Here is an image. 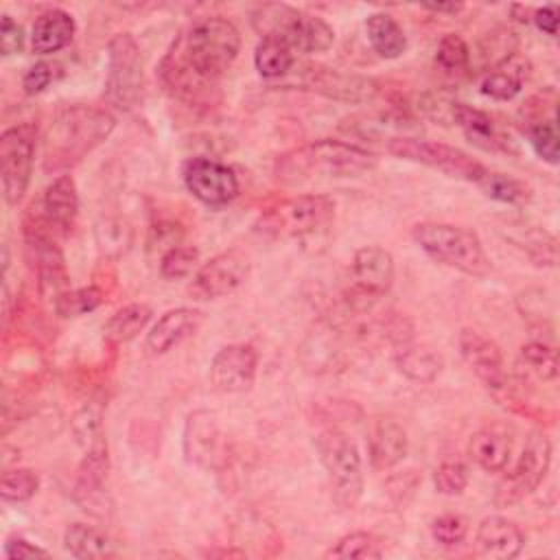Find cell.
<instances>
[{"instance_id": "obj_29", "label": "cell", "mask_w": 560, "mask_h": 560, "mask_svg": "<svg viewBox=\"0 0 560 560\" xmlns=\"http://www.w3.org/2000/svg\"><path fill=\"white\" fill-rule=\"evenodd\" d=\"M63 547L79 560H101L112 556L109 538L101 529L85 523H72L66 527Z\"/></svg>"}, {"instance_id": "obj_15", "label": "cell", "mask_w": 560, "mask_h": 560, "mask_svg": "<svg viewBox=\"0 0 560 560\" xmlns=\"http://www.w3.org/2000/svg\"><path fill=\"white\" fill-rule=\"evenodd\" d=\"M249 273V258L241 249H228L203 262L188 287L195 300H217L232 293Z\"/></svg>"}, {"instance_id": "obj_46", "label": "cell", "mask_w": 560, "mask_h": 560, "mask_svg": "<svg viewBox=\"0 0 560 560\" xmlns=\"http://www.w3.org/2000/svg\"><path fill=\"white\" fill-rule=\"evenodd\" d=\"M52 63L48 61H37L35 66H31L24 77H22V88L26 94H39L42 90L48 88V83L55 79V72H52Z\"/></svg>"}, {"instance_id": "obj_45", "label": "cell", "mask_w": 560, "mask_h": 560, "mask_svg": "<svg viewBox=\"0 0 560 560\" xmlns=\"http://www.w3.org/2000/svg\"><path fill=\"white\" fill-rule=\"evenodd\" d=\"M24 48V31L22 26L11 18V15H2L0 20V50L4 57L22 52Z\"/></svg>"}, {"instance_id": "obj_21", "label": "cell", "mask_w": 560, "mask_h": 560, "mask_svg": "<svg viewBox=\"0 0 560 560\" xmlns=\"http://www.w3.org/2000/svg\"><path fill=\"white\" fill-rule=\"evenodd\" d=\"M203 324V313L190 306L166 311L153 328L147 332V350L151 354H164L179 346L186 337L195 335Z\"/></svg>"}, {"instance_id": "obj_12", "label": "cell", "mask_w": 560, "mask_h": 560, "mask_svg": "<svg viewBox=\"0 0 560 560\" xmlns=\"http://www.w3.org/2000/svg\"><path fill=\"white\" fill-rule=\"evenodd\" d=\"M352 291L350 306L365 308L378 298H383L394 284V258L387 249L378 245H365L354 252L352 265Z\"/></svg>"}, {"instance_id": "obj_41", "label": "cell", "mask_w": 560, "mask_h": 560, "mask_svg": "<svg viewBox=\"0 0 560 560\" xmlns=\"http://www.w3.org/2000/svg\"><path fill=\"white\" fill-rule=\"evenodd\" d=\"M199 252L195 247H171L160 256V273L168 280L186 278L197 265Z\"/></svg>"}, {"instance_id": "obj_36", "label": "cell", "mask_w": 560, "mask_h": 560, "mask_svg": "<svg viewBox=\"0 0 560 560\" xmlns=\"http://www.w3.org/2000/svg\"><path fill=\"white\" fill-rule=\"evenodd\" d=\"M521 363L540 381H553L558 376V352L545 341L525 343L521 348Z\"/></svg>"}, {"instance_id": "obj_40", "label": "cell", "mask_w": 560, "mask_h": 560, "mask_svg": "<svg viewBox=\"0 0 560 560\" xmlns=\"http://www.w3.org/2000/svg\"><path fill=\"white\" fill-rule=\"evenodd\" d=\"M529 144L536 151V155L540 160H545L547 164H556L558 162V127H556V118H547V120H538L529 125Z\"/></svg>"}, {"instance_id": "obj_24", "label": "cell", "mask_w": 560, "mask_h": 560, "mask_svg": "<svg viewBox=\"0 0 560 560\" xmlns=\"http://www.w3.org/2000/svg\"><path fill=\"white\" fill-rule=\"evenodd\" d=\"M409 448L407 431L396 420H378L368 438L370 462L376 470H389L398 466Z\"/></svg>"}, {"instance_id": "obj_13", "label": "cell", "mask_w": 560, "mask_h": 560, "mask_svg": "<svg viewBox=\"0 0 560 560\" xmlns=\"http://www.w3.org/2000/svg\"><path fill=\"white\" fill-rule=\"evenodd\" d=\"M295 85L308 92L324 94L328 98L348 101V103H365L372 101L378 92L376 81L359 74L339 72L335 68L306 63L302 68H295Z\"/></svg>"}, {"instance_id": "obj_50", "label": "cell", "mask_w": 560, "mask_h": 560, "mask_svg": "<svg viewBox=\"0 0 560 560\" xmlns=\"http://www.w3.org/2000/svg\"><path fill=\"white\" fill-rule=\"evenodd\" d=\"M510 11H512V15H514L518 22H532L534 9H529V7H525V4H512Z\"/></svg>"}, {"instance_id": "obj_31", "label": "cell", "mask_w": 560, "mask_h": 560, "mask_svg": "<svg viewBox=\"0 0 560 560\" xmlns=\"http://www.w3.org/2000/svg\"><path fill=\"white\" fill-rule=\"evenodd\" d=\"M510 241L516 247H521L532 258V262H536L540 267L556 265V238L549 232L521 223V225L512 228Z\"/></svg>"}, {"instance_id": "obj_27", "label": "cell", "mask_w": 560, "mask_h": 560, "mask_svg": "<svg viewBox=\"0 0 560 560\" xmlns=\"http://www.w3.org/2000/svg\"><path fill=\"white\" fill-rule=\"evenodd\" d=\"M394 363L413 383H431L442 372V357L429 346H416L411 341L396 348Z\"/></svg>"}, {"instance_id": "obj_5", "label": "cell", "mask_w": 560, "mask_h": 560, "mask_svg": "<svg viewBox=\"0 0 560 560\" xmlns=\"http://www.w3.org/2000/svg\"><path fill=\"white\" fill-rule=\"evenodd\" d=\"M252 26L260 37H280L293 52H324L332 46L335 33L317 15L289 4H262L252 13Z\"/></svg>"}, {"instance_id": "obj_18", "label": "cell", "mask_w": 560, "mask_h": 560, "mask_svg": "<svg viewBox=\"0 0 560 560\" xmlns=\"http://www.w3.org/2000/svg\"><path fill=\"white\" fill-rule=\"evenodd\" d=\"M459 354L468 370L490 389V392H503L508 385L505 376V363L501 348L481 335L479 330L464 328L459 332Z\"/></svg>"}, {"instance_id": "obj_30", "label": "cell", "mask_w": 560, "mask_h": 560, "mask_svg": "<svg viewBox=\"0 0 560 560\" xmlns=\"http://www.w3.org/2000/svg\"><path fill=\"white\" fill-rule=\"evenodd\" d=\"M254 66L265 79H280L295 66L293 48L280 37H260L254 50Z\"/></svg>"}, {"instance_id": "obj_39", "label": "cell", "mask_w": 560, "mask_h": 560, "mask_svg": "<svg viewBox=\"0 0 560 560\" xmlns=\"http://www.w3.org/2000/svg\"><path fill=\"white\" fill-rule=\"evenodd\" d=\"M433 483L440 494L457 497L468 486V466L459 459H444L433 472Z\"/></svg>"}, {"instance_id": "obj_16", "label": "cell", "mask_w": 560, "mask_h": 560, "mask_svg": "<svg viewBox=\"0 0 560 560\" xmlns=\"http://www.w3.org/2000/svg\"><path fill=\"white\" fill-rule=\"evenodd\" d=\"M258 372V352L249 343L223 346L210 363V383L221 394H243L252 389Z\"/></svg>"}, {"instance_id": "obj_51", "label": "cell", "mask_w": 560, "mask_h": 560, "mask_svg": "<svg viewBox=\"0 0 560 560\" xmlns=\"http://www.w3.org/2000/svg\"><path fill=\"white\" fill-rule=\"evenodd\" d=\"M208 556H236V558H243L245 553H243V551H236V549H232V551H225V549H221V551H210Z\"/></svg>"}, {"instance_id": "obj_33", "label": "cell", "mask_w": 560, "mask_h": 560, "mask_svg": "<svg viewBox=\"0 0 560 560\" xmlns=\"http://www.w3.org/2000/svg\"><path fill=\"white\" fill-rule=\"evenodd\" d=\"M151 308L142 302H133V304H127L122 308H118L107 326H105V335L114 341H131L140 330H144V326L149 324L151 319Z\"/></svg>"}, {"instance_id": "obj_26", "label": "cell", "mask_w": 560, "mask_h": 560, "mask_svg": "<svg viewBox=\"0 0 560 560\" xmlns=\"http://www.w3.org/2000/svg\"><path fill=\"white\" fill-rule=\"evenodd\" d=\"M527 74H529V61L525 57H521L518 52H512L497 66L488 68L486 77L481 79L479 90L488 98L512 101L521 92Z\"/></svg>"}, {"instance_id": "obj_23", "label": "cell", "mask_w": 560, "mask_h": 560, "mask_svg": "<svg viewBox=\"0 0 560 560\" xmlns=\"http://www.w3.org/2000/svg\"><path fill=\"white\" fill-rule=\"evenodd\" d=\"M468 455L479 468L488 472H501L512 455L510 431L499 424H488L475 431L468 442Z\"/></svg>"}, {"instance_id": "obj_1", "label": "cell", "mask_w": 560, "mask_h": 560, "mask_svg": "<svg viewBox=\"0 0 560 560\" xmlns=\"http://www.w3.org/2000/svg\"><path fill=\"white\" fill-rule=\"evenodd\" d=\"M376 168V155L363 147L322 138L282 153L273 173L280 184H302L313 177H361Z\"/></svg>"}, {"instance_id": "obj_44", "label": "cell", "mask_w": 560, "mask_h": 560, "mask_svg": "<svg viewBox=\"0 0 560 560\" xmlns=\"http://www.w3.org/2000/svg\"><path fill=\"white\" fill-rule=\"evenodd\" d=\"M96 234H98L101 247L107 252L114 247L116 254H120L129 245V238H131L129 228L122 221H112V219H107L105 225L96 230Z\"/></svg>"}, {"instance_id": "obj_34", "label": "cell", "mask_w": 560, "mask_h": 560, "mask_svg": "<svg viewBox=\"0 0 560 560\" xmlns=\"http://www.w3.org/2000/svg\"><path fill=\"white\" fill-rule=\"evenodd\" d=\"M326 558L337 560H378L383 558L381 540L370 532H350L341 536L328 551Z\"/></svg>"}, {"instance_id": "obj_9", "label": "cell", "mask_w": 560, "mask_h": 560, "mask_svg": "<svg viewBox=\"0 0 560 560\" xmlns=\"http://www.w3.org/2000/svg\"><path fill=\"white\" fill-rule=\"evenodd\" d=\"M109 66L105 81V98L116 109L129 112L142 98V59L136 39L129 33H118L109 39Z\"/></svg>"}, {"instance_id": "obj_43", "label": "cell", "mask_w": 560, "mask_h": 560, "mask_svg": "<svg viewBox=\"0 0 560 560\" xmlns=\"http://www.w3.org/2000/svg\"><path fill=\"white\" fill-rule=\"evenodd\" d=\"M72 429H74L77 440L90 448L92 444L101 442V413L94 411L92 407H83L74 416Z\"/></svg>"}, {"instance_id": "obj_35", "label": "cell", "mask_w": 560, "mask_h": 560, "mask_svg": "<svg viewBox=\"0 0 560 560\" xmlns=\"http://www.w3.org/2000/svg\"><path fill=\"white\" fill-rule=\"evenodd\" d=\"M435 66L446 74H464L470 68V48L457 33H446L435 50Z\"/></svg>"}, {"instance_id": "obj_17", "label": "cell", "mask_w": 560, "mask_h": 560, "mask_svg": "<svg viewBox=\"0 0 560 560\" xmlns=\"http://www.w3.org/2000/svg\"><path fill=\"white\" fill-rule=\"evenodd\" d=\"M184 455L201 468H221L228 455V440L210 411H192L184 427Z\"/></svg>"}, {"instance_id": "obj_3", "label": "cell", "mask_w": 560, "mask_h": 560, "mask_svg": "<svg viewBox=\"0 0 560 560\" xmlns=\"http://www.w3.org/2000/svg\"><path fill=\"white\" fill-rule=\"evenodd\" d=\"M175 48L197 74L217 83L238 57L241 33L225 18H201L188 26Z\"/></svg>"}, {"instance_id": "obj_14", "label": "cell", "mask_w": 560, "mask_h": 560, "mask_svg": "<svg viewBox=\"0 0 560 560\" xmlns=\"http://www.w3.org/2000/svg\"><path fill=\"white\" fill-rule=\"evenodd\" d=\"M188 192L206 206H225L238 195V179L228 164L210 158H190L182 166Z\"/></svg>"}, {"instance_id": "obj_49", "label": "cell", "mask_w": 560, "mask_h": 560, "mask_svg": "<svg viewBox=\"0 0 560 560\" xmlns=\"http://www.w3.org/2000/svg\"><path fill=\"white\" fill-rule=\"evenodd\" d=\"M462 7H464V4H459V2H448V4H424V9H427V11H433V13H457V11H462Z\"/></svg>"}, {"instance_id": "obj_47", "label": "cell", "mask_w": 560, "mask_h": 560, "mask_svg": "<svg viewBox=\"0 0 560 560\" xmlns=\"http://www.w3.org/2000/svg\"><path fill=\"white\" fill-rule=\"evenodd\" d=\"M4 558L9 560H28V558H48V551L28 542L22 536H11L4 542Z\"/></svg>"}, {"instance_id": "obj_28", "label": "cell", "mask_w": 560, "mask_h": 560, "mask_svg": "<svg viewBox=\"0 0 560 560\" xmlns=\"http://www.w3.org/2000/svg\"><path fill=\"white\" fill-rule=\"evenodd\" d=\"M365 33L372 50L383 59H396L407 48V37L402 26L389 13H372L365 20Z\"/></svg>"}, {"instance_id": "obj_11", "label": "cell", "mask_w": 560, "mask_h": 560, "mask_svg": "<svg viewBox=\"0 0 560 560\" xmlns=\"http://www.w3.org/2000/svg\"><path fill=\"white\" fill-rule=\"evenodd\" d=\"M549 464H551L549 440L538 431L529 433L514 468L497 486L494 503L512 505V503L521 501L523 497H527L529 492H534L542 483V479L549 470Z\"/></svg>"}, {"instance_id": "obj_48", "label": "cell", "mask_w": 560, "mask_h": 560, "mask_svg": "<svg viewBox=\"0 0 560 560\" xmlns=\"http://www.w3.org/2000/svg\"><path fill=\"white\" fill-rule=\"evenodd\" d=\"M558 7L556 4H545L540 9H534L532 13V22L538 26V31L556 37L558 33Z\"/></svg>"}, {"instance_id": "obj_6", "label": "cell", "mask_w": 560, "mask_h": 560, "mask_svg": "<svg viewBox=\"0 0 560 560\" xmlns=\"http://www.w3.org/2000/svg\"><path fill=\"white\" fill-rule=\"evenodd\" d=\"M315 448L328 475L332 501L341 510H352L363 492V466L357 444L341 429L328 427L315 438Z\"/></svg>"}, {"instance_id": "obj_42", "label": "cell", "mask_w": 560, "mask_h": 560, "mask_svg": "<svg viewBox=\"0 0 560 560\" xmlns=\"http://www.w3.org/2000/svg\"><path fill=\"white\" fill-rule=\"evenodd\" d=\"M466 534H468V525H466L464 516H459V514H442V516L433 518V523H431L433 540L444 547L462 545Z\"/></svg>"}, {"instance_id": "obj_22", "label": "cell", "mask_w": 560, "mask_h": 560, "mask_svg": "<svg viewBox=\"0 0 560 560\" xmlns=\"http://www.w3.org/2000/svg\"><path fill=\"white\" fill-rule=\"evenodd\" d=\"M42 221L50 230H61L68 232L74 225V219L79 214V195H77V184L70 175H59L55 177L44 195H42Z\"/></svg>"}, {"instance_id": "obj_7", "label": "cell", "mask_w": 560, "mask_h": 560, "mask_svg": "<svg viewBox=\"0 0 560 560\" xmlns=\"http://www.w3.org/2000/svg\"><path fill=\"white\" fill-rule=\"evenodd\" d=\"M335 219V201L326 195H298L282 199L269 208L260 221L258 230L273 238H298L306 241L319 236L330 228Z\"/></svg>"}, {"instance_id": "obj_2", "label": "cell", "mask_w": 560, "mask_h": 560, "mask_svg": "<svg viewBox=\"0 0 560 560\" xmlns=\"http://www.w3.org/2000/svg\"><path fill=\"white\" fill-rule=\"evenodd\" d=\"M116 127V118L101 107L70 105L57 112L44 149V171H66L103 144Z\"/></svg>"}, {"instance_id": "obj_10", "label": "cell", "mask_w": 560, "mask_h": 560, "mask_svg": "<svg viewBox=\"0 0 560 560\" xmlns=\"http://www.w3.org/2000/svg\"><path fill=\"white\" fill-rule=\"evenodd\" d=\"M37 144V127L31 122L13 125L0 136V177L4 201L15 206L22 201L33 173Z\"/></svg>"}, {"instance_id": "obj_19", "label": "cell", "mask_w": 560, "mask_h": 560, "mask_svg": "<svg viewBox=\"0 0 560 560\" xmlns=\"http://www.w3.org/2000/svg\"><path fill=\"white\" fill-rule=\"evenodd\" d=\"M451 120L464 131L468 142H472L475 147L492 153H516L510 136H505L499 129V125L488 112L455 101L451 105Z\"/></svg>"}, {"instance_id": "obj_4", "label": "cell", "mask_w": 560, "mask_h": 560, "mask_svg": "<svg viewBox=\"0 0 560 560\" xmlns=\"http://www.w3.org/2000/svg\"><path fill=\"white\" fill-rule=\"evenodd\" d=\"M411 236L435 262H442L472 278H483L492 271V262L472 230L453 223L424 221L413 225Z\"/></svg>"}, {"instance_id": "obj_25", "label": "cell", "mask_w": 560, "mask_h": 560, "mask_svg": "<svg viewBox=\"0 0 560 560\" xmlns=\"http://www.w3.org/2000/svg\"><path fill=\"white\" fill-rule=\"evenodd\" d=\"M74 18L63 9H48L37 15L31 31V48L37 55H52L66 48L74 37Z\"/></svg>"}, {"instance_id": "obj_20", "label": "cell", "mask_w": 560, "mask_h": 560, "mask_svg": "<svg viewBox=\"0 0 560 560\" xmlns=\"http://www.w3.org/2000/svg\"><path fill=\"white\" fill-rule=\"evenodd\" d=\"M523 545H525L523 529L505 516L492 514L477 525L475 547H477V553L483 558L510 560L521 553Z\"/></svg>"}, {"instance_id": "obj_8", "label": "cell", "mask_w": 560, "mask_h": 560, "mask_svg": "<svg viewBox=\"0 0 560 560\" xmlns=\"http://www.w3.org/2000/svg\"><path fill=\"white\" fill-rule=\"evenodd\" d=\"M387 151L400 160L409 162H420L429 168H435L448 177L466 179V182H479L481 175L488 171L481 162L470 158L466 151L444 144V142H433V140H422V138H411V136H396L389 138Z\"/></svg>"}, {"instance_id": "obj_38", "label": "cell", "mask_w": 560, "mask_h": 560, "mask_svg": "<svg viewBox=\"0 0 560 560\" xmlns=\"http://www.w3.org/2000/svg\"><path fill=\"white\" fill-rule=\"evenodd\" d=\"M39 488V477L31 468H11L0 477V497L11 503L28 501Z\"/></svg>"}, {"instance_id": "obj_37", "label": "cell", "mask_w": 560, "mask_h": 560, "mask_svg": "<svg viewBox=\"0 0 560 560\" xmlns=\"http://www.w3.org/2000/svg\"><path fill=\"white\" fill-rule=\"evenodd\" d=\"M103 302V291L98 287L68 289L55 300V311L61 317H79L94 311Z\"/></svg>"}, {"instance_id": "obj_32", "label": "cell", "mask_w": 560, "mask_h": 560, "mask_svg": "<svg viewBox=\"0 0 560 560\" xmlns=\"http://www.w3.org/2000/svg\"><path fill=\"white\" fill-rule=\"evenodd\" d=\"M477 186L494 201L501 203H510V206H521L527 203L532 199V190L525 182L505 175V173H494V171H486L481 175V179L477 182Z\"/></svg>"}]
</instances>
